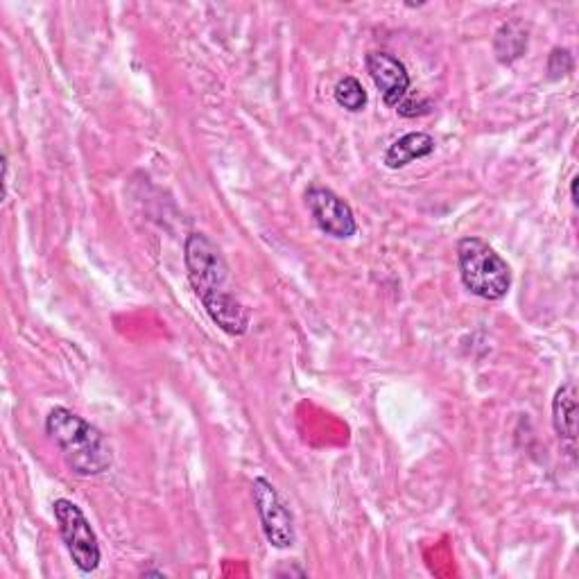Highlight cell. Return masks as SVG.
Wrapping results in <instances>:
<instances>
[{
  "instance_id": "obj_3",
  "label": "cell",
  "mask_w": 579,
  "mask_h": 579,
  "mask_svg": "<svg viewBox=\"0 0 579 579\" xmlns=\"http://www.w3.org/2000/svg\"><path fill=\"white\" fill-rule=\"evenodd\" d=\"M460 278L471 295L501 302L512 287V267L482 238H462L457 243Z\"/></svg>"
},
{
  "instance_id": "obj_9",
  "label": "cell",
  "mask_w": 579,
  "mask_h": 579,
  "mask_svg": "<svg viewBox=\"0 0 579 579\" xmlns=\"http://www.w3.org/2000/svg\"><path fill=\"white\" fill-rule=\"evenodd\" d=\"M432 152H434V138L423 131H412L394 140L388 148V152H385L382 161L390 170H401L417 159L430 157Z\"/></svg>"
},
{
  "instance_id": "obj_8",
  "label": "cell",
  "mask_w": 579,
  "mask_h": 579,
  "mask_svg": "<svg viewBox=\"0 0 579 579\" xmlns=\"http://www.w3.org/2000/svg\"><path fill=\"white\" fill-rule=\"evenodd\" d=\"M552 425L557 438L568 444L570 455H575L577 442V388L575 382H566L552 399Z\"/></svg>"
},
{
  "instance_id": "obj_1",
  "label": "cell",
  "mask_w": 579,
  "mask_h": 579,
  "mask_svg": "<svg viewBox=\"0 0 579 579\" xmlns=\"http://www.w3.org/2000/svg\"><path fill=\"white\" fill-rule=\"evenodd\" d=\"M183 261L188 281L211 322L227 335H245L250 313L229 293V265L213 240L204 233H190L183 245Z\"/></svg>"
},
{
  "instance_id": "obj_6",
  "label": "cell",
  "mask_w": 579,
  "mask_h": 579,
  "mask_svg": "<svg viewBox=\"0 0 579 579\" xmlns=\"http://www.w3.org/2000/svg\"><path fill=\"white\" fill-rule=\"evenodd\" d=\"M306 207L326 235L337 240H347L356 235L358 222L351 207L340 196H335L330 188L310 186L306 190Z\"/></svg>"
},
{
  "instance_id": "obj_14",
  "label": "cell",
  "mask_w": 579,
  "mask_h": 579,
  "mask_svg": "<svg viewBox=\"0 0 579 579\" xmlns=\"http://www.w3.org/2000/svg\"><path fill=\"white\" fill-rule=\"evenodd\" d=\"M577 177H572V181H570V198H572V204L577 207Z\"/></svg>"
},
{
  "instance_id": "obj_7",
  "label": "cell",
  "mask_w": 579,
  "mask_h": 579,
  "mask_svg": "<svg viewBox=\"0 0 579 579\" xmlns=\"http://www.w3.org/2000/svg\"><path fill=\"white\" fill-rule=\"evenodd\" d=\"M367 73L373 80L376 88L380 91L385 105L390 107H399L406 98H408V91H410V73L406 69V64L401 60H397L390 53H369L367 60Z\"/></svg>"
},
{
  "instance_id": "obj_5",
  "label": "cell",
  "mask_w": 579,
  "mask_h": 579,
  "mask_svg": "<svg viewBox=\"0 0 579 579\" xmlns=\"http://www.w3.org/2000/svg\"><path fill=\"white\" fill-rule=\"evenodd\" d=\"M252 494H254V505H256V512L261 516L263 535H265L267 544L276 550L293 548L295 541H297L295 518H293V512L287 509V505L278 496L276 487L272 485L270 480L256 477L254 485H252Z\"/></svg>"
},
{
  "instance_id": "obj_12",
  "label": "cell",
  "mask_w": 579,
  "mask_h": 579,
  "mask_svg": "<svg viewBox=\"0 0 579 579\" xmlns=\"http://www.w3.org/2000/svg\"><path fill=\"white\" fill-rule=\"evenodd\" d=\"M548 73L550 80H561L568 73H572V57L568 51H561V48H555L548 60Z\"/></svg>"
},
{
  "instance_id": "obj_11",
  "label": "cell",
  "mask_w": 579,
  "mask_h": 579,
  "mask_svg": "<svg viewBox=\"0 0 579 579\" xmlns=\"http://www.w3.org/2000/svg\"><path fill=\"white\" fill-rule=\"evenodd\" d=\"M335 103L351 114H358L367 107V91L356 77H343L335 84Z\"/></svg>"
},
{
  "instance_id": "obj_2",
  "label": "cell",
  "mask_w": 579,
  "mask_h": 579,
  "mask_svg": "<svg viewBox=\"0 0 579 579\" xmlns=\"http://www.w3.org/2000/svg\"><path fill=\"white\" fill-rule=\"evenodd\" d=\"M45 432L60 449L66 466L80 477L109 471L114 455L105 434L69 408H55L45 417Z\"/></svg>"
},
{
  "instance_id": "obj_10",
  "label": "cell",
  "mask_w": 579,
  "mask_h": 579,
  "mask_svg": "<svg viewBox=\"0 0 579 579\" xmlns=\"http://www.w3.org/2000/svg\"><path fill=\"white\" fill-rule=\"evenodd\" d=\"M527 51V28L520 21H507L501 25L494 39V53L501 64H514Z\"/></svg>"
},
{
  "instance_id": "obj_13",
  "label": "cell",
  "mask_w": 579,
  "mask_h": 579,
  "mask_svg": "<svg viewBox=\"0 0 579 579\" xmlns=\"http://www.w3.org/2000/svg\"><path fill=\"white\" fill-rule=\"evenodd\" d=\"M432 105L428 101H408V103H401L397 107V112L406 118H414V116H423V114H430Z\"/></svg>"
},
{
  "instance_id": "obj_4",
  "label": "cell",
  "mask_w": 579,
  "mask_h": 579,
  "mask_svg": "<svg viewBox=\"0 0 579 579\" xmlns=\"http://www.w3.org/2000/svg\"><path fill=\"white\" fill-rule=\"evenodd\" d=\"M53 512H55V520L60 527V537L73 564L77 566V570L86 575L98 570L103 561V552H101L98 537H95V529L91 527L84 512L73 501H66V498L55 501Z\"/></svg>"
}]
</instances>
